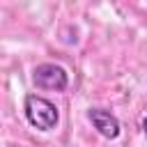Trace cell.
Segmentation results:
<instances>
[{
    "mask_svg": "<svg viewBox=\"0 0 147 147\" xmlns=\"http://www.w3.org/2000/svg\"><path fill=\"white\" fill-rule=\"evenodd\" d=\"M23 113L30 126L39 131H53L60 122V110L53 101L39 96V94H28L23 101Z\"/></svg>",
    "mask_w": 147,
    "mask_h": 147,
    "instance_id": "obj_1",
    "label": "cell"
},
{
    "mask_svg": "<svg viewBox=\"0 0 147 147\" xmlns=\"http://www.w3.org/2000/svg\"><path fill=\"white\" fill-rule=\"evenodd\" d=\"M32 80H34L37 87L62 92V90H67V85H69V74H67L60 64L44 62V64H37V67H34V71H32Z\"/></svg>",
    "mask_w": 147,
    "mask_h": 147,
    "instance_id": "obj_2",
    "label": "cell"
},
{
    "mask_svg": "<svg viewBox=\"0 0 147 147\" xmlns=\"http://www.w3.org/2000/svg\"><path fill=\"white\" fill-rule=\"evenodd\" d=\"M87 119H90L92 126H94L103 138H108V140H115V138L119 136V131H122L119 119H117L110 110H106V108H90V110H87Z\"/></svg>",
    "mask_w": 147,
    "mask_h": 147,
    "instance_id": "obj_3",
    "label": "cell"
},
{
    "mask_svg": "<svg viewBox=\"0 0 147 147\" xmlns=\"http://www.w3.org/2000/svg\"><path fill=\"white\" fill-rule=\"evenodd\" d=\"M142 131H145V136H147V117L142 119Z\"/></svg>",
    "mask_w": 147,
    "mask_h": 147,
    "instance_id": "obj_4",
    "label": "cell"
}]
</instances>
